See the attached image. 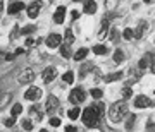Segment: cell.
<instances>
[{"mask_svg":"<svg viewBox=\"0 0 155 132\" xmlns=\"http://www.w3.org/2000/svg\"><path fill=\"white\" fill-rule=\"evenodd\" d=\"M104 112H105V106L104 103H95L88 108H84L83 113H81V118H83V124L86 127H95L98 125L100 118L104 115Z\"/></svg>","mask_w":155,"mask_h":132,"instance_id":"6da1fadb","label":"cell"},{"mask_svg":"<svg viewBox=\"0 0 155 132\" xmlns=\"http://www.w3.org/2000/svg\"><path fill=\"white\" fill-rule=\"evenodd\" d=\"M127 113V105L124 99H121V101H116V103L110 105V108H109V117H110L112 122H121L124 117H126Z\"/></svg>","mask_w":155,"mask_h":132,"instance_id":"7a4b0ae2","label":"cell"},{"mask_svg":"<svg viewBox=\"0 0 155 132\" xmlns=\"http://www.w3.org/2000/svg\"><path fill=\"white\" fill-rule=\"evenodd\" d=\"M84 99H86V93H84L83 88H74L69 93V101L72 105H78V103H83Z\"/></svg>","mask_w":155,"mask_h":132,"instance_id":"3957f363","label":"cell"},{"mask_svg":"<svg viewBox=\"0 0 155 132\" xmlns=\"http://www.w3.org/2000/svg\"><path fill=\"white\" fill-rule=\"evenodd\" d=\"M35 72L31 71V69H26V71H22L21 74H19V77H17V81H19V84H31L35 81Z\"/></svg>","mask_w":155,"mask_h":132,"instance_id":"277c9868","label":"cell"},{"mask_svg":"<svg viewBox=\"0 0 155 132\" xmlns=\"http://www.w3.org/2000/svg\"><path fill=\"white\" fill-rule=\"evenodd\" d=\"M45 112H48V113H52V112H55L57 108H59V99L54 96V94H50L48 98H47V101H45Z\"/></svg>","mask_w":155,"mask_h":132,"instance_id":"5b68a950","label":"cell"},{"mask_svg":"<svg viewBox=\"0 0 155 132\" xmlns=\"http://www.w3.org/2000/svg\"><path fill=\"white\" fill-rule=\"evenodd\" d=\"M153 101H152V99L150 98H147V96H143V94H141V96H136V99H134V106H136V108H150V106H153Z\"/></svg>","mask_w":155,"mask_h":132,"instance_id":"8992f818","label":"cell"},{"mask_svg":"<svg viewBox=\"0 0 155 132\" xmlns=\"http://www.w3.org/2000/svg\"><path fill=\"white\" fill-rule=\"evenodd\" d=\"M62 43V36L57 33H52L47 36V46H50V48H57V46H61Z\"/></svg>","mask_w":155,"mask_h":132,"instance_id":"52a82bcc","label":"cell"},{"mask_svg":"<svg viewBox=\"0 0 155 132\" xmlns=\"http://www.w3.org/2000/svg\"><path fill=\"white\" fill-rule=\"evenodd\" d=\"M41 96V89L36 88V86H33V88H29L26 93H24V98L29 99V101H36V99Z\"/></svg>","mask_w":155,"mask_h":132,"instance_id":"ba28073f","label":"cell"},{"mask_svg":"<svg viewBox=\"0 0 155 132\" xmlns=\"http://www.w3.org/2000/svg\"><path fill=\"white\" fill-rule=\"evenodd\" d=\"M41 76H43V81H45V83H52V81L57 77V69H55V67H47Z\"/></svg>","mask_w":155,"mask_h":132,"instance_id":"9c48e42d","label":"cell"},{"mask_svg":"<svg viewBox=\"0 0 155 132\" xmlns=\"http://www.w3.org/2000/svg\"><path fill=\"white\" fill-rule=\"evenodd\" d=\"M40 9H41V4H40V2H33V4H29V5H28V16L31 17V19L38 17Z\"/></svg>","mask_w":155,"mask_h":132,"instance_id":"30bf717a","label":"cell"},{"mask_svg":"<svg viewBox=\"0 0 155 132\" xmlns=\"http://www.w3.org/2000/svg\"><path fill=\"white\" fill-rule=\"evenodd\" d=\"M64 17H66V7H59L55 11V14H54V22L55 24H61V22H64Z\"/></svg>","mask_w":155,"mask_h":132,"instance_id":"8fae6325","label":"cell"},{"mask_svg":"<svg viewBox=\"0 0 155 132\" xmlns=\"http://www.w3.org/2000/svg\"><path fill=\"white\" fill-rule=\"evenodd\" d=\"M22 9H24V4H22V2H14V4H11V7L7 9V12H9V14H17V12H21Z\"/></svg>","mask_w":155,"mask_h":132,"instance_id":"7c38bea8","label":"cell"},{"mask_svg":"<svg viewBox=\"0 0 155 132\" xmlns=\"http://www.w3.org/2000/svg\"><path fill=\"white\" fill-rule=\"evenodd\" d=\"M84 12L86 14H95L97 12V4H95L93 0H86L84 2Z\"/></svg>","mask_w":155,"mask_h":132,"instance_id":"4fadbf2b","label":"cell"},{"mask_svg":"<svg viewBox=\"0 0 155 132\" xmlns=\"http://www.w3.org/2000/svg\"><path fill=\"white\" fill-rule=\"evenodd\" d=\"M29 113H31V117H33L35 120H41V117H43L41 110L38 108V105H33V106H31V110H29Z\"/></svg>","mask_w":155,"mask_h":132,"instance_id":"5bb4252c","label":"cell"},{"mask_svg":"<svg viewBox=\"0 0 155 132\" xmlns=\"http://www.w3.org/2000/svg\"><path fill=\"white\" fill-rule=\"evenodd\" d=\"M150 62H152V55L150 53H147L145 57H141V60H140V69H147V67L150 65Z\"/></svg>","mask_w":155,"mask_h":132,"instance_id":"9a60e30c","label":"cell"},{"mask_svg":"<svg viewBox=\"0 0 155 132\" xmlns=\"http://www.w3.org/2000/svg\"><path fill=\"white\" fill-rule=\"evenodd\" d=\"M122 77V72H112L105 77V83H114V81H119Z\"/></svg>","mask_w":155,"mask_h":132,"instance_id":"2e32d148","label":"cell"},{"mask_svg":"<svg viewBox=\"0 0 155 132\" xmlns=\"http://www.w3.org/2000/svg\"><path fill=\"white\" fill-rule=\"evenodd\" d=\"M107 28H109V21H107V19H104V22H102V28H100V31H98V38L100 39L107 36Z\"/></svg>","mask_w":155,"mask_h":132,"instance_id":"e0dca14e","label":"cell"},{"mask_svg":"<svg viewBox=\"0 0 155 132\" xmlns=\"http://www.w3.org/2000/svg\"><path fill=\"white\" fill-rule=\"evenodd\" d=\"M145 29H147V24H145V21H143V22H140L138 29H136V31H133L134 38H141V36H143V33H145Z\"/></svg>","mask_w":155,"mask_h":132,"instance_id":"ac0fdd59","label":"cell"},{"mask_svg":"<svg viewBox=\"0 0 155 132\" xmlns=\"http://www.w3.org/2000/svg\"><path fill=\"white\" fill-rule=\"evenodd\" d=\"M79 115H81V110H79L78 106H74V108H71V110L67 112V117H69L71 120H76V118H78Z\"/></svg>","mask_w":155,"mask_h":132,"instance_id":"d6986e66","label":"cell"},{"mask_svg":"<svg viewBox=\"0 0 155 132\" xmlns=\"http://www.w3.org/2000/svg\"><path fill=\"white\" fill-rule=\"evenodd\" d=\"M86 55H88V50L86 48H79L76 53H74V60H83Z\"/></svg>","mask_w":155,"mask_h":132,"instance_id":"ffe728a7","label":"cell"},{"mask_svg":"<svg viewBox=\"0 0 155 132\" xmlns=\"http://www.w3.org/2000/svg\"><path fill=\"white\" fill-rule=\"evenodd\" d=\"M61 53H62V57H64V58H69V57H71V48H69V45H62L61 43Z\"/></svg>","mask_w":155,"mask_h":132,"instance_id":"44dd1931","label":"cell"},{"mask_svg":"<svg viewBox=\"0 0 155 132\" xmlns=\"http://www.w3.org/2000/svg\"><path fill=\"white\" fill-rule=\"evenodd\" d=\"M9 99H11V94H9V93L0 94V110H2V108H4L7 103H9Z\"/></svg>","mask_w":155,"mask_h":132,"instance_id":"7402d4cb","label":"cell"},{"mask_svg":"<svg viewBox=\"0 0 155 132\" xmlns=\"http://www.w3.org/2000/svg\"><path fill=\"white\" fill-rule=\"evenodd\" d=\"M134 120H136V115H134V113H129V117H127V120H126V129H127V130H129V129H133Z\"/></svg>","mask_w":155,"mask_h":132,"instance_id":"603a6c76","label":"cell"},{"mask_svg":"<svg viewBox=\"0 0 155 132\" xmlns=\"http://www.w3.org/2000/svg\"><path fill=\"white\" fill-rule=\"evenodd\" d=\"M93 53H97V55H105L107 48L104 45H97V46H93Z\"/></svg>","mask_w":155,"mask_h":132,"instance_id":"cb8c5ba5","label":"cell"},{"mask_svg":"<svg viewBox=\"0 0 155 132\" xmlns=\"http://www.w3.org/2000/svg\"><path fill=\"white\" fill-rule=\"evenodd\" d=\"M62 79H64V83H67V84H71V83H74V72H66L64 76H62Z\"/></svg>","mask_w":155,"mask_h":132,"instance_id":"d4e9b609","label":"cell"},{"mask_svg":"<svg viewBox=\"0 0 155 132\" xmlns=\"http://www.w3.org/2000/svg\"><path fill=\"white\" fill-rule=\"evenodd\" d=\"M124 60V53H122V50H116V53H114V62L116 64H121Z\"/></svg>","mask_w":155,"mask_h":132,"instance_id":"484cf974","label":"cell"},{"mask_svg":"<svg viewBox=\"0 0 155 132\" xmlns=\"http://www.w3.org/2000/svg\"><path fill=\"white\" fill-rule=\"evenodd\" d=\"M131 94H133V91H131V86H124V88H122V98H124V99L131 98Z\"/></svg>","mask_w":155,"mask_h":132,"instance_id":"4316f807","label":"cell"},{"mask_svg":"<svg viewBox=\"0 0 155 132\" xmlns=\"http://www.w3.org/2000/svg\"><path fill=\"white\" fill-rule=\"evenodd\" d=\"M21 112H22V106H21L19 103L12 106V117H17V115H21Z\"/></svg>","mask_w":155,"mask_h":132,"instance_id":"83f0119b","label":"cell"},{"mask_svg":"<svg viewBox=\"0 0 155 132\" xmlns=\"http://www.w3.org/2000/svg\"><path fill=\"white\" fill-rule=\"evenodd\" d=\"M102 94H104V91H102V89H98V88H93V89H91V96H93L95 99L102 98Z\"/></svg>","mask_w":155,"mask_h":132,"instance_id":"f1b7e54d","label":"cell"},{"mask_svg":"<svg viewBox=\"0 0 155 132\" xmlns=\"http://www.w3.org/2000/svg\"><path fill=\"white\" fill-rule=\"evenodd\" d=\"M35 26H26V28H22L21 29V34H31V33H35Z\"/></svg>","mask_w":155,"mask_h":132,"instance_id":"f546056e","label":"cell"},{"mask_svg":"<svg viewBox=\"0 0 155 132\" xmlns=\"http://www.w3.org/2000/svg\"><path fill=\"white\" fill-rule=\"evenodd\" d=\"M122 36H124V39H131V38H134V34H133V29H124V34H122Z\"/></svg>","mask_w":155,"mask_h":132,"instance_id":"4dcf8cb0","label":"cell"},{"mask_svg":"<svg viewBox=\"0 0 155 132\" xmlns=\"http://www.w3.org/2000/svg\"><path fill=\"white\" fill-rule=\"evenodd\" d=\"M110 39L112 41H117V39H119V31H117L116 28L110 29Z\"/></svg>","mask_w":155,"mask_h":132,"instance_id":"1f68e13d","label":"cell"},{"mask_svg":"<svg viewBox=\"0 0 155 132\" xmlns=\"http://www.w3.org/2000/svg\"><path fill=\"white\" fill-rule=\"evenodd\" d=\"M22 127H24L26 130H31V129H33V122L26 118V120H22Z\"/></svg>","mask_w":155,"mask_h":132,"instance_id":"d6a6232c","label":"cell"},{"mask_svg":"<svg viewBox=\"0 0 155 132\" xmlns=\"http://www.w3.org/2000/svg\"><path fill=\"white\" fill-rule=\"evenodd\" d=\"M4 124H5L7 127H12L14 124H16V117H9V118H5V120H4Z\"/></svg>","mask_w":155,"mask_h":132,"instance_id":"836d02e7","label":"cell"},{"mask_svg":"<svg viewBox=\"0 0 155 132\" xmlns=\"http://www.w3.org/2000/svg\"><path fill=\"white\" fill-rule=\"evenodd\" d=\"M50 125H52V127H59V125H61V118L52 117V118H50Z\"/></svg>","mask_w":155,"mask_h":132,"instance_id":"e575fe53","label":"cell"},{"mask_svg":"<svg viewBox=\"0 0 155 132\" xmlns=\"http://www.w3.org/2000/svg\"><path fill=\"white\" fill-rule=\"evenodd\" d=\"M86 71H93V65H91V64H90L88 62V65H83V69H81V76H84V74H86Z\"/></svg>","mask_w":155,"mask_h":132,"instance_id":"d590c367","label":"cell"},{"mask_svg":"<svg viewBox=\"0 0 155 132\" xmlns=\"http://www.w3.org/2000/svg\"><path fill=\"white\" fill-rule=\"evenodd\" d=\"M72 39H74V36H72V31H71V29H67V31H66V41H67V43H71Z\"/></svg>","mask_w":155,"mask_h":132,"instance_id":"8d00e7d4","label":"cell"},{"mask_svg":"<svg viewBox=\"0 0 155 132\" xmlns=\"http://www.w3.org/2000/svg\"><path fill=\"white\" fill-rule=\"evenodd\" d=\"M147 130H148V132H155V124H153V122H148V125H147Z\"/></svg>","mask_w":155,"mask_h":132,"instance_id":"74e56055","label":"cell"},{"mask_svg":"<svg viewBox=\"0 0 155 132\" xmlns=\"http://www.w3.org/2000/svg\"><path fill=\"white\" fill-rule=\"evenodd\" d=\"M150 71L155 74V57H152V62H150Z\"/></svg>","mask_w":155,"mask_h":132,"instance_id":"f35d334b","label":"cell"},{"mask_svg":"<svg viewBox=\"0 0 155 132\" xmlns=\"http://www.w3.org/2000/svg\"><path fill=\"white\" fill-rule=\"evenodd\" d=\"M116 4H117L116 0H107V7H109V9H112V7L116 5Z\"/></svg>","mask_w":155,"mask_h":132,"instance_id":"ab89813d","label":"cell"},{"mask_svg":"<svg viewBox=\"0 0 155 132\" xmlns=\"http://www.w3.org/2000/svg\"><path fill=\"white\" fill-rule=\"evenodd\" d=\"M64 130H66V132H78V130H76V127H72V125H67Z\"/></svg>","mask_w":155,"mask_h":132,"instance_id":"60d3db41","label":"cell"},{"mask_svg":"<svg viewBox=\"0 0 155 132\" xmlns=\"http://www.w3.org/2000/svg\"><path fill=\"white\" fill-rule=\"evenodd\" d=\"M71 17H72V21H74V19H78V17H79V12H78V11H72Z\"/></svg>","mask_w":155,"mask_h":132,"instance_id":"b9f144b4","label":"cell"},{"mask_svg":"<svg viewBox=\"0 0 155 132\" xmlns=\"http://www.w3.org/2000/svg\"><path fill=\"white\" fill-rule=\"evenodd\" d=\"M36 43V41H35L33 38H28V41H26V45H28V46H31V45H35Z\"/></svg>","mask_w":155,"mask_h":132,"instance_id":"7bdbcfd3","label":"cell"},{"mask_svg":"<svg viewBox=\"0 0 155 132\" xmlns=\"http://www.w3.org/2000/svg\"><path fill=\"white\" fill-rule=\"evenodd\" d=\"M0 11H4V2L0 0Z\"/></svg>","mask_w":155,"mask_h":132,"instance_id":"ee69618b","label":"cell"},{"mask_svg":"<svg viewBox=\"0 0 155 132\" xmlns=\"http://www.w3.org/2000/svg\"><path fill=\"white\" fill-rule=\"evenodd\" d=\"M143 2H147V4H152V2H153V0H143Z\"/></svg>","mask_w":155,"mask_h":132,"instance_id":"f6af8a7d","label":"cell"},{"mask_svg":"<svg viewBox=\"0 0 155 132\" xmlns=\"http://www.w3.org/2000/svg\"><path fill=\"white\" fill-rule=\"evenodd\" d=\"M40 132H47V130H45V129H41V130H40Z\"/></svg>","mask_w":155,"mask_h":132,"instance_id":"bcb514c9","label":"cell"},{"mask_svg":"<svg viewBox=\"0 0 155 132\" xmlns=\"http://www.w3.org/2000/svg\"><path fill=\"white\" fill-rule=\"evenodd\" d=\"M74 2H83V0H74Z\"/></svg>","mask_w":155,"mask_h":132,"instance_id":"7dc6e473","label":"cell"}]
</instances>
